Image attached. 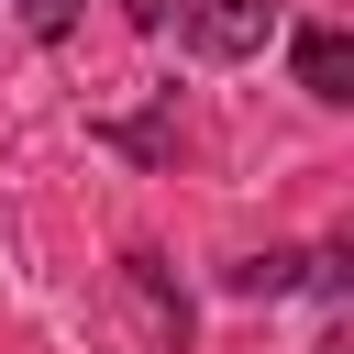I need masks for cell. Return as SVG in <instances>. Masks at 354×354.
I'll list each match as a JSON object with an SVG mask.
<instances>
[{
  "instance_id": "cell-1",
  "label": "cell",
  "mask_w": 354,
  "mask_h": 354,
  "mask_svg": "<svg viewBox=\"0 0 354 354\" xmlns=\"http://www.w3.org/2000/svg\"><path fill=\"white\" fill-rule=\"evenodd\" d=\"M177 22V44L188 55H210V66H243V55H266V33H277V0H155V33Z\"/></svg>"
},
{
  "instance_id": "cell-2",
  "label": "cell",
  "mask_w": 354,
  "mask_h": 354,
  "mask_svg": "<svg viewBox=\"0 0 354 354\" xmlns=\"http://www.w3.org/2000/svg\"><path fill=\"white\" fill-rule=\"evenodd\" d=\"M288 77L321 111H354V33L343 22H288Z\"/></svg>"
},
{
  "instance_id": "cell-3",
  "label": "cell",
  "mask_w": 354,
  "mask_h": 354,
  "mask_svg": "<svg viewBox=\"0 0 354 354\" xmlns=\"http://www.w3.org/2000/svg\"><path fill=\"white\" fill-rule=\"evenodd\" d=\"M122 277H133V299L155 310V354H188V299H177L166 254H122Z\"/></svg>"
},
{
  "instance_id": "cell-4",
  "label": "cell",
  "mask_w": 354,
  "mask_h": 354,
  "mask_svg": "<svg viewBox=\"0 0 354 354\" xmlns=\"http://www.w3.org/2000/svg\"><path fill=\"white\" fill-rule=\"evenodd\" d=\"M221 288L232 299H288V288H310V254H288V243L277 254H243V266H221Z\"/></svg>"
},
{
  "instance_id": "cell-5",
  "label": "cell",
  "mask_w": 354,
  "mask_h": 354,
  "mask_svg": "<svg viewBox=\"0 0 354 354\" xmlns=\"http://www.w3.org/2000/svg\"><path fill=\"white\" fill-rule=\"evenodd\" d=\"M166 133H177V88H155V111H133V122H100V144H122V155H166Z\"/></svg>"
},
{
  "instance_id": "cell-6",
  "label": "cell",
  "mask_w": 354,
  "mask_h": 354,
  "mask_svg": "<svg viewBox=\"0 0 354 354\" xmlns=\"http://www.w3.org/2000/svg\"><path fill=\"white\" fill-rule=\"evenodd\" d=\"M22 33H33V44H66V33H77V0H22Z\"/></svg>"
}]
</instances>
